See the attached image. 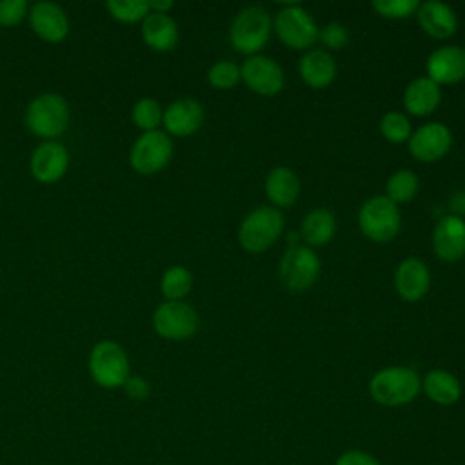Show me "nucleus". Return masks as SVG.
Instances as JSON below:
<instances>
[{
  "mask_svg": "<svg viewBox=\"0 0 465 465\" xmlns=\"http://www.w3.org/2000/svg\"><path fill=\"white\" fill-rule=\"evenodd\" d=\"M24 122L35 136L54 140L67 129L69 104L58 93H42L27 104Z\"/></svg>",
  "mask_w": 465,
  "mask_h": 465,
  "instance_id": "1",
  "label": "nucleus"
},
{
  "mask_svg": "<svg viewBox=\"0 0 465 465\" xmlns=\"http://www.w3.org/2000/svg\"><path fill=\"white\" fill-rule=\"evenodd\" d=\"M87 367L93 381L102 389H120L131 376L129 356L125 349L113 340H102L93 345Z\"/></svg>",
  "mask_w": 465,
  "mask_h": 465,
  "instance_id": "2",
  "label": "nucleus"
},
{
  "mask_svg": "<svg viewBox=\"0 0 465 465\" xmlns=\"http://www.w3.org/2000/svg\"><path fill=\"white\" fill-rule=\"evenodd\" d=\"M421 389L420 376L409 367H387L378 371L369 383L374 401L385 407H400L411 403Z\"/></svg>",
  "mask_w": 465,
  "mask_h": 465,
  "instance_id": "3",
  "label": "nucleus"
},
{
  "mask_svg": "<svg viewBox=\"0 0 465 465\" xmlns=\"http://www.w3.org/2000/svg\"><path fill=\"white\" fill-rule=\"evenodd\" d=\"M282 231V213L274 207H258L243 218L238 229V240L249 252H263L280 238Z\"/></svg>",
  "mask_w": 465,
  "mask_h": 465,
  "instance_id": "4",
  "label": "nucleus"
},
{
  "mask_svg": "<svg viewBox=\"0 0 465 465\" xmlns=\"http://www.w3.org/2000/svg\"><path fill=\"white\" fill-rule=\"evenodd\" d=\"M271 35V16L260 5H249L242 9L231 25V44L236 51L254 54L260 51Z\"/></svg>",
  "mask_w": 465,
  "mask_h": 465,
  "instance_id": "5",
  "label": "nucleus"
},
{
  "mask_svg": "<svg viewBox=\"0 0 465 465\" xmlns=\"http://www.w3.org/2000/svg\"><path fill=\"white\" fill-rule=\"evenodd\" d=\"M358 223L367 238L374 242H389L400 231V209L387 196H372L361 205Z\"/></svg>",
  "mask_w": 465,
  "mask_h": 465,
  "instance_id": "6",
  "label": "nucleus"
},
{
  "mask_svg": "<svg viewBox=\"0 0 465 465\" xmlns=\"http://www.w3.org/2000/svg\"><path fill=\"white\" fill-rule=\"evenodd\" d=\"M173 156V142L163 131H149L142 133L131 151H129V165L138 174H154L162 171Z\"/></svg>",
  "mask_w": 465,
  "mask_h": 465,
  "instance_id": "7",
  "label": "nucleus"
},
{
  "mask_svg": "<svg viewBox=\"0 0 465 465\" xmlns=\"http://www.w3.org/2000/svg\"><path fill=\"white\" fill-rule=\"evenodd\" d=\"M320 272V260L316 252L303 245L289 247L280 260V280L291 292L309 289Z\"/></svg>",
  "mask_w": 465,
  "mask_h": 465,
  "instance_id": "8",
  "label": "nucleus"
},
{
  "mask_svg": "<svg viewBox=\"0 0 465 465\" xmlns=\"http://www.w3.org/2000/svg\"><path fill=\"white\" fill-rule=\"evenodd\" d=\"M153 327L165 340H187L198 329V314L185 302H163L153 312Z\"/></svg>",
  "mask_w": 465,
  "mask_h": 465,
  "instance_id": "9",
  "label": "nucleus"
},
{
  "mask_svg": "<svg viewBox=\"0 0 465 465\" xmlns=\"http://www.w3.org/2000/svg\"><path fill=\"white\" fill-rule=\"evenodd\" d=\"M274 25L280 40L292 49H305L312 45L320 33L312 16L296 4L278 11Z\"/></svg>",
  "mask_w": 465,
  "mask_h": 465,
  "instance_id": "10",
  "label": "nucleus"
},
{
  "mask_svg": "<svg viewBox=\"0 0 465 465\" xmlns=\"http://www.w3.org/2000/svg\"><path fill=\"white\" fill-rule=\"evenodd\" d=\"M69 167V151L54 140L42 142L31 154L29 169L36 182L54 183L64 178Z\"/></svg>",
  "mask_w": 465,
  "mask_h": 465,
  "instance_id": "11",
  "label": "nucleus"
},
{
  "mask_svg": "<svg viewBox=\"0 0 465 465\" xmlns=\"http://www.w3.org/2000/svg\"><path fill=\"white\" fill-rule=\"evenodd\" d=\"M29 25L33 33L49 44H60L69 35V18L54 2H36L29 7Z\"/></svg>",
  "mask_w": 465,
  "mask_h": 465,
  "instance_id": "12",
  "label": "nucleus"
},
{
  "mask_svg": "<svg viewBox=\"0 0 465 465\" xmlns=\"http://www.w3.org/2000/svg\"><path fill=\"white\" fill-rule=\"evenodd\" d=\"M240 76L249 85V89H252L258 94L271 96L283 87V71L269 56H249L240 67Z\"/></svg>",
  "mask_w": 465,
  "mask_h": 465,
  "instance_id": "13",
  "label": "nucleus"
},
{
  "mask_svg": "<svg viewBox=\"0 0 465 465\" xmlns=\"http://www.w3.org/2000/svg\"><path fill=\"white\" fill-rule=\"evenodd\" d=\"M452 134L447 125L430 122L416 129L409 138V151L420 162H436L447 154Z\"/></svg>",
  "mask_w": 465,
  "mask_h": 465,
  "instance_id": "14",
  "label": "nucleus"
},
{
  "mask_svg": "<svg viewBox=\"0 0 465 465\" xmlns=\"http://www.w3.org/2000/svg\"><path fill=\"white\" fill-rule=\"evenodd\" d=\"M203 122V107L194 98H178L163 111V127L174 136L194 134Z\"/></svg>",
  "mask_w": 465,
  "mask_h": 465,
  "instance_id": "15",
  "label": "nucleus"
},
{
  "mask_svg": "<svg viewBox=\"0 0 465 465\" xmlns=\"http://www.w3.org/2000/svg\"><path fill=\"white\" fill-rule=\"evenodd\" d=\"M434 251L443 262H458L465 256V222L449 214L443 216L434 229Z\"/></svg>",
  "mask_w": 465,
  "mask_h": 465,
  "instance_id": "16",
  "label": "nucleus"
},
{
  "mask_svg": "<svg viewBox=\"0 0 465 465\" xmlns=\"http://www.w3.org/2000/svg\"><path fill=\"white\" fill-rule=\"evenodd\" d=\"M427 73L432 82L454 84L465 78V49L458 45H443L427 58Z\"/></svg>",
  "mask_w": 465,
  "mask_h": 465,
  "instance_id": "17",
  "label": "nucleus"
},
{
  "mask_svg": "<svg viewBox=\"0 0 465 465\" xmlns=\"http://www.w3.org/2000/svg\"><path fill=\"white\" fill-rule=\"evenodd\" d=\"M430 274L420 258H405L394 272V287L407 302H416L429 291Z\"/></svg>",
  "mask_w": 465,
  "mask_h": 465,
  "instance_id": "18",
  "label": "nucleus"
},
{
  "mask_svg": "<svg viewBox=\"0 0 465 465\" xmlns=\"http://www.w3.org/2000/svg\"><path fill=\"white\" fill-rule=\"evenodd\" d=\"M418 20L421 29L434 38H449L458 27L456 13L443 2H423L418 7Z\"/></svg>",
  "mask_w": 465,
  "mask_h": 465,
  "instance_id": "19",
  "label": "nucleus"
},
{
  "mask_svg": "<svg viewBox=\"0 0 465 465\" xmlns=\"http://www.w3.org/2000/svg\"><path fill=\"white\" fill-rule=\"evenodd\" d=\"M142 38L154 51H171L178 42V25L167 13H149L142 20Z\"/></svg>",
  "mask_w": 465,
  "mask_h": 465,
  "instance_id": "20",
  "label": "nucleus"
},
{
  "mask_svg": "<svg viewBox=\"0 0 465 465\" xmlns=\"http://www.w3.org/2000/svg\"><path fill=\"white\" fill-rule=\"evenodd\" d=\"M441 100V89L429 76L412 80L403 94V104L411 114L423 116L432 113Z\"/></svg>",
  "mask_w": 465,
  "mask_h": 465,
  "instance_id": "21",
  "label": "nucleus"
},
{
  "mask_svg": "<svg viewBox=\"0 0 465 465\" xmlns=\"http://www.w3.org/2000/svg\"><path fill=\"white\" fill-rule=\"evenodd\" d=\"M300 74L303 82L314 89L327 87L336 76V64L323 49H312L300 60Z\"/></svg>",
  "mask_w": 465,
  "mask_h": 465,
  "instance_id": "22",
  "label": "nucleus"
},
{
  "mask_svg": "<svg viewBox=\"0 0 465 465\" xmlns=\"http://www.w3.org/2000/svg\"><path fill=\"white\" fill-rule=\"evenodd\" d=\"M265 194L280 207L292 205L300 194V180L296 173L289 167H274L265 178Z\"/></svg>",
  "mask_w": 465,
  "mask_h": 465,
  "instance_id": "23",
  "label": "nucleus"
},
{
  "mask_svg": "<svg viewBox=\"0 0 465 465\" xmlns=\"http://www.w3.org/2000/svg\"><path fill=\"white\" fill-rule=\"evenodd\" d=\"M421 387L425 394L438 405H452L460 400V394H461L458 378L441 369H434L427 372Z\"/></svg>",
  "mask_w": 465,
  "mask_h": 465,
  "instance_id": "24",
  "label": "nucleus"
},
{
  "mask_svg": "<svg viewBox=\"0 0 465 465\" xmlns=\"http://www.w3.org/2000/svg\"><path fill=\"white\" fill-rule=\"evenodd\" d=\"M334 231H336V220H334V214L327 209H314L307 213L300 229L302 238L311 247L325 245L334 236Z\"/></svg>",
  "mask_w": 465,
  "mask_h": 465,
  "instance_id": "25",
  "label": "nucleus"
},
{
  "mask_svg": "<svg viewBox=\"0 0 465 465\" xmlns=\"http://www.w3.org/2000/svg\"><path fill=\"white\" fill-rule=\"evenodd\" d=\"M193 287V274L183 265L169 267L160 280V291L165 296V302H182Z\"/></svg>",
  "mask_w": 465,
  "mask_h": 465,
  "instance_id": "26",
  "label": "nucleus"
},
{
  "mask_svg": "<svg viewBox=\"0 0 465 465\" xmlns=\"http://www.w3.org/2000/svg\"><path fill=\"white\" fill-rule=\"evenodd\" d=\"M131 118H133V124L138 129H142L143 133L158 131V127L163 120V111H162V105L156 98L143 96V98L136 100V104L133 105Z\"/></svg>",
  "mask_w": 465,
  "mask_h": 465,
  "instance_id": "27",
  "label": "nucleus"
},
{
  "mask_svg": "<svg viewBox=\"0 0 465 465\" xmlns=\"http://www.w3.org/2000/svg\"><path fill=\"white\" fill-rule=\"evenodd\" d=\"M418 176L409 171L401 169L396 171L389 180H387V198L392 200L396 205L401 202H409L416 193H418Z\"/></svg>",
  "mask_w": 465,
  "mask_h": 465,
  "instance_id": "28",
  "label": "nucleus"
},
{
  "mask_svg": "<svg viewBox=\"0 0 465 465\" xmlns=\"http://www.w3.org/2000/svg\"><path fill=\"white\" fill-rule=\"evenodd\" d=\"M105 7L109 15L122 24L140 22L151 13L149 2L143 0H109Z\"/></svg>",
  "mask_w": 465,
  "mask_h": 465,
  "instance_id": "29",
  "label": "nucleus"
},
{
  "mask_svg": "<svg viewBox=\"0 0 465 465\" xmlns=\"http://www.w3.org/2000/svg\"><path fill=\"white\" fill-rule=\"evenodd\" d=\"M380 133L394 143L405 142L407 138H411V124L407 120V116H403L398 111H389L381 116L380 120Z\"/></svg>",
  "mask_w": 465,
  "mask_h": 465,
  "instance_id": "30",
  "label": "nucleus"
},
{
  "mask_svg": "<svg viewBox=\"0 0 465 465\" xmlns=\"http://www.w3.org/2000/svg\"><path fill=\"white\" fill-rule=\"evenodd\" d=\"M240 78V67L231 60H220L207 71V80L214 89H231Z\"/></svg>",
  "mask_w": 465,
  "mask_h": 465,
  "instance_id": "31",
  "label": "nucleus"
},
{
  "mask_svg": "<svg viewBox=\"0 0 465 465\" xmlns=\"http://www.w3.org/2000/svg\"><path fill=\"white\" fill-rule=\"evenodd\" d=\"M372 7L387 18H407L418 11L420 4L416 0H374Z\"/></svg>",
  "mask_w": 465,
  "mask_h": 465,
  "instance_id": "32",
  "label": "nucleus"
},
{
  "mask_svg": "<svg viewBox=\"0 0 465 465\" xmlns=\"http://www.w3.org/2000/svg\"><path fill=\"white\" fill-rule=\"evenodd\" d=\"M29 5L25 0H2L0 2V25L15 27L27 16Z\"/></svg>",
  "mask_w": 465,
  "mask_h": 465,
  "instance_id": "33",
  "label": "nucleus"
},
{
  "mask_svg": "<svg viewBox=\"0 0 465 465\" xmlns=\"http://www.w3.org/2000/svg\"><path fill=\"white\" fill-rule=\"evenodd\" d=\"M318 36H320L322 42H323L327 47H331V49H341V47H345L347 42H349V33H347V29H345L341 24H338V22H331V24H327L325 27H322L320 33H318Z\"/></svg>",
  "mask_w": 465,
  "mask_h": 465,
  "instance_id": "34",
  "label": "nucleus"
},
{
  "mask_svg": "<svg viewBox=\"0 0 465 465\" xmlns=\"http://www.w3.org/2000/svg\"><path fill=\"white\" fill-rule=\"evenodd\" d=\"M122 389L125 391V394H127L131 400H136V401H142V400H145V398L151 394V385H149V381H147L145 378L134 376V374H131V376L127 378V381L124 383Z\"/></svg>",
  "mask_w": 465,
  "mask_h": 465,
  "instance_id": "35",
  "label": "nucleus"
},
{
  "mask_svg": "<svg viewBox=\"0 0 465 465\" xmlns=\"http://www.w3.org/2000/svg\"><path fill=\"white\" fill-rule=\"evenodd\" d=\"M336 465H380V461L363 450H347L338 460Z\"/></svg>",
  "mask_w": 465,
  "mask_h": 465,
  "instance_id": "36",
  "label": "nucleus"
},
{
  "mask_svg": "<svg viewBox=\"0 0 465 465\" xmlns=\"http://www.w3.org/2000/svg\"><path fill=\"white\" fill-rule=\"evenodd\" d=\"M174 4L171 0H153L149 2V9L153 13H167Z\"/></svg>",
  "mask_w": 465,
  "mask_h": 465,
  "instance_id": "37",
  "label": "nucleus"
}]
</instances>
